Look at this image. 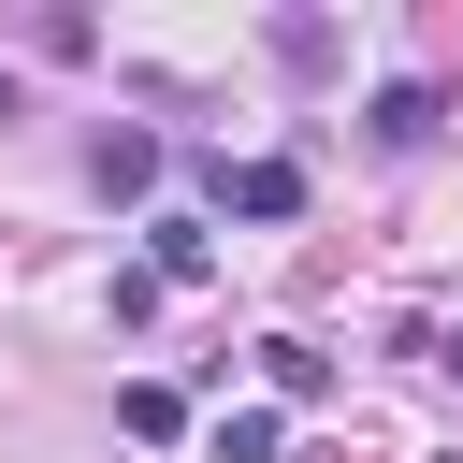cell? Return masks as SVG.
Wrapping results in <instances>:
<instances>
[{
  "label": "cell",
  "instance_id": "6da1fadb",
  "mask_svg": "<svg viewBox=\"0 0 463 463\" xmlns=\"http://www.w3.org/2000/svg\"><path fill=\"white\" fill-rule=\"evenodd\" d=\"M217 203L232 217H304V159H217Z\"/></svg>",
  "mask_w": 463,
  "mask_h": 463
},
{
  "label": "cell",
  "instance_id": "7a4b0ae2",
  "mask_svg": "<svg viewBox=\"0 0 463 463\" xmlns=\"http://www.w3.org/2000/svg\"><path fill=\"white\" fill-rule=\"evenodd\" d=\"M362 145H376V159H420V145H434V87H376V101H362Z\"/></svg>",
  "mask_w": 463,
  "mask_h": 463
},
{
  "label": "cell",
  "instance_id": "3957f363",
  "mask_svg": "<svg viewBox=\"0 0 463 463\" xmlns=\"http://www.w3.org/2000/svg\"><path fill=\"white\" fill-rule=\"evenodd\" d=\"M87 174H101V203H145V188H159V130H101Z\"/></svg>",
  "mask_w": 463,
  "mask_h": 463
},
{
  "label": "cell",
  "instance_id": "277c9868",
  "mask_svg": "<svg viewBox=\"0 0 463 463\" xmlns=\"http://www.w3.org/2000/svg\"><path fill=\"white\" fill-rule=\"evenodd\" d=\"M260 376H275V405H318L333 391V347H260Z\"/></svg>",
  "mask_w": 463,
  "mask_h": 463
},
{
  "label": "cell",
  "instance_id": "5b68a950",
  "mask_svg": "<svg viewBox=\"0 0 463 463\" xmlns=\"http://www.w3.org/2000/svg\"><path fill=\"white\" fill-rule=\"evenodd\" d=\"M116 420H130V434L159 449V434H188V391H159V376H130V391H116Z\"/></svg>",
  "mask_w": 463,
  "mask_h": 463
},
{
  "label": "cell",
  "instance_id": "8992f818",
  "mask_svg": "<svg viewBox=\"0 0 463 463\" xmlns=\"http://www.w3.org/2000/svg\"><path fill=\"white\" fill-rule=\"evenodd\" d=\"M217 463H275V405H232L217 420Z\"/></svg>",
  "mask_w": 463,
  "mask_h": 463
},
{
  "label": "cell",
  "instance_id": "52a82bcc",
  "mask_svg": "<svg viewBox=\"0 0 463 463\" xmlns=\"http://www.w3.org/2000/svg\"><path fill=\"white\" fill-rule=\"evenodd\" d=\"M449 362H463V333H449Z\"/></svg>",
  "mask_w": 463,
  "mask_h": 463
}]
</instances>
